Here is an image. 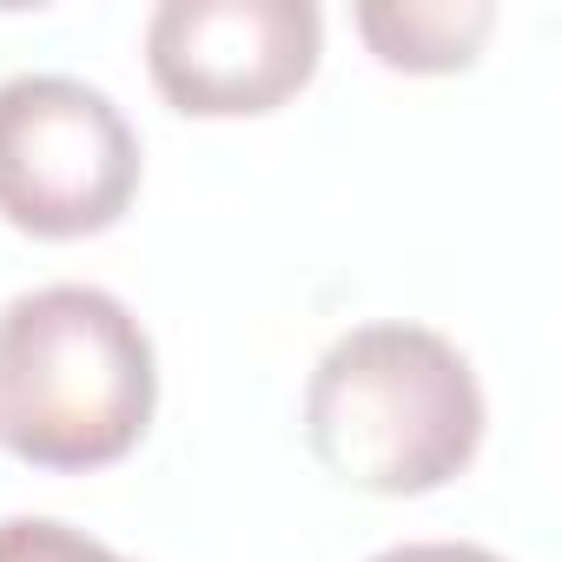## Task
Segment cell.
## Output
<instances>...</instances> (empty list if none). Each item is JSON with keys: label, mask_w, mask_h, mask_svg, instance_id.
<instances>
[{"label": "cell", "mask_w": 562, "mask_h": 562, "mask_svg": "<svg viewBox=\"0 0 562 562\" xmlns=\"http://www.w3.org/2000/svg\"><path fill=\"white\" fill-rule=\"evenodd\" d=\"M159 411L146 325L100 285H41L0 305V450L34 470H106Z\"/></svg>", "instance_id": "6da1fadb"}, {"label": "cell", "mask_w": 562, "mask_h": 562, "mask_svg": "<svg viewBox=\"0 0 562 562\" xmlns=\"http://www.w3.org/2000/svg\"><path fill=\"white\" fill-rule=\"evenodd\" d=\"M312 457L371 496H430L483 443V384L470 358L404 318L345 331L305 384Z\"/></svg>", "instance_id": "7a4b0ae2"}, {"label": "cell", "mask_w": 562, "mask_h": 562, "mask_svg": "<svg viewBox=\"0 0 562 562\" xmlns=\"http://www.w3.org/2000/svg\"><path fill=\"white\" fill-rule=\"evenodd\" d=\"M139 192V139L113 93L74 74L0 80V218L34 238H93Z\"/></svg>", "instance_id": "3957f363"}, {"label": "cell", "mask_w": 562, "mask_h": 562, "mask_svg": "<svg viewBox=\"0 0 562 562\" xmlns=\"http://www.w3.org/2000/svg\"><path fill=\"white\" fill-rule=\"evenodd\" d=\"M325 14L312 0H166L146 21V74L172 113L245 120L312 87Z\"/></svg>", "instance_id": "277c9868"}, {"label": "cell", "mask_w": 562, "mask_h": 562, "mask_svg": "<svg viewBox=\"0 0 562 562\" xmlns=\"http://www.w3.org/2000/svg\"><path fill=\"white\" fill-rule=\"evenodd\" d=\"M490 0H371L358 8V34L397 74H457L490 41Z\"/></svg>", "instance_id": "5b68a950"}, {"label": "cell", "mask_w": 562, "mask_h": 562, "mask_svg": "<svg viewBox=\"0 0 562 562\" xmlns=\"http://www.w3.org/2000/svg\"><path fill=\"white\" fill-rule=\"evenodd\" d=\"M0 562H126V555L54 516H8L0 522Z\"/></svg>", "instance_id": "8992f818"}, {"label": "cell", "mask_w": 562, "mask_h": 562, "mask_svg": "<svg viewBox=\"0 0 562 562\" xmlns=\"http://www.w3.org/2000/svg\"><path fill=\"white\" fill-rule=\"evenodd\" d=\"M371 562H503V555L483 542H397V549H378Z\"/></svg>", "instance_id": "52a82bcc"}]
</instances>
